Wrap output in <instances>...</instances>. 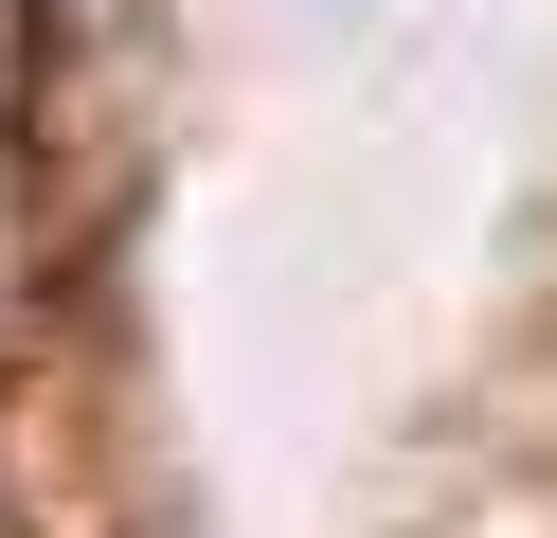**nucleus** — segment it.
Here are the masks:
<instances>
[]
</instances>
